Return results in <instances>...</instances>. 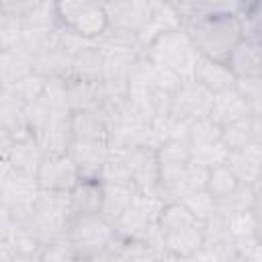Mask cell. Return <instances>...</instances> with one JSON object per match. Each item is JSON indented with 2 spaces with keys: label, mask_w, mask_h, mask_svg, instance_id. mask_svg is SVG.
Wrapping results in <instances>:
<instances>
[{
  "label": "cell",
  "mask_w": 262,
  "mask_h": 262,
  "mask_svg": "<svg viewBox=\"0 0 262 262\" xmlns=\"http://www.w3.org/2000/svg\"><path fill=\"white\" fill-rule=\"evenodd\" d=\"M192 39L201 55L227 61L233 47L244 39V27L239 14H223L182 27Z\"/></svg>",
  "instance_id": "obj_1"
},
{
  "label": "cell",
  "mask_w": 262,
  "mask_h": 262,
  "mask_svg": "<svg viewBox=\"0 0 262 262\" xmlns=\"http://www.w3.org/2000/svg\"><path fill=\"white\" fill-rule=\"evenodd\" d=\"M145 55L154 63L172 70L182 80H194L199 51L184 29H174L158 35L145 47Z\"/></svg>",
  "instance_id": "obj_2"
},
{
  "label": "cell",
  "mask_w": 262,
  "mask_h": 262,
  "mask_svg": "<svg viewBox=\"0 0 262 262\" xmlns=\"http://www.w3.org/2000/svg\"><path fill=\"white\" fill-rule=\"evenodd\" d=\"M72 219H74V211L70 203V192L41 188L35 209L29 217V225L41 237V242L47 244L49 239L68 233Z\"/></svg>",
  "instance_id": "obj_3"
},
{
  "label": "cell",
  "mask_w": 262,
  "mask_h": 262,
  "mask_svg": "<svg viewBox=\"0 0 262 262\" xmlns=\"http://www.w3.org/2000/svg\"><path fill=\"white\" fill-rule=\"evenodd\" d=\"M39 192H41V186H39L37 174L16 170L2 160V170H0V209L2 211L18 219H27L35 209Z\"/></svg>",
  "instance_id": "obj_4"
},
{
  "label": "cell",
  "mask_w": 262,
  "mask_h": 262,
  "mask_svg": "<svg viewBox=\"0 0 262 262\" xmlns=\"http://www.w3.org/2000/svg\"><path fill=\"white\" fill-rule=\"evenodd\" d=\"M68 235L72 237L80 260H104V254L119 237L115 225L102 213L74 217Z\"/></svg>",
  "instance_id": "obj_5"
},
{
  "label": "cell",
  "mask_w": 262,
  "mask_h": 262,
  "mask_svg": "<svg viewBox=\"0 0 262 262\" xmlns=\"http://www.w3.org/2000/svg\"><path fill=\"white\" fill-rule=\"evenodd\" d=\"M57 16L66 27L92 39L108 27V14L100 0H57Z\"/></svg>",
  "instance_id": "obj_6"
},
{
  "label": "cell",
  "mask_w": 262,
  "mask_h": 262,
  "mask_svg": "<svg viewBox=\"0 0 262 262\" xmlns=\"http://www.w3.org/2000/svg\"><path fill=\"white\" fill-rule=\"evenodd\" d=\"M213 92L205 88L196 80H184L180 88L172 94V104H170V115L180 121H196L203 117L211 115L213 108Z\"/></svg>",
  "instance_id": "obj_7"
},
{
  "label": "cell",
  "mask_w": 262,
  "mask_h": 262,
  "mask_svg": "<svg viewBox=\"0 0 262 262\" xmlns=\"http://www.w3.org/2000/svg\"><path fill=\"white\" fill-rule=\"evenodd\" d=\"M37 180H39V186L45 190L70 192L82 178L74 158L68 151L59 156H45L41 166L37 168Z\"/></svg>",
  "instance_id": "obj_8"
},
{
  "label": "cell",
  "mask_w": 262,
  "mask_h": 262,
  "mask_svg": "<svg viewBox=\"0 0 262 262\" xmlns=\"http://www.w3.org/2000/svg\"><path fill=\"white\" fill-rule=\"evenodd\" d=\"M127 168L131 182L135 184L137 190L143 192H160V160H158V149L137 145L127 151ZM164 196V194H162Z\"/></svg>",
  "instance_id": "obj_9"
},
{
  "label": "cell",
  "mask_w": 262,
  "mask_h": 262,
  "mask_svg": "<svg viewBox=\"0 0 262 262\" xmlns=\"http://www.w3.org/2000/svg\"><path fill=\"white\" fill-rule=\"evenodd\" d=\"M82 180H100L108 158V141L104 139H74L70 147Z\"/></svg>",
  "instance_id": "obj_10"
},
{
  "label": "cell",
  "mask_w": 262,
  "mask_h": 262,
  "mask_svg": "<svg viewBox=\"0 0 262 262\" xmlns=\"http://www.w3.org/2000/svg\"><path fill=\"white\" fill-rule=\"evenodd\" d=\"M96 47L104 57H119V59H131L135 61L139 55L145 53V47L137 33L119 29L108 25L96 39Z\"/></svg>",
  "instance_id": "obj_11"
},
{
  "label": "cell",
  "mask_w": 262,
  "mask_h": 262,
  "mask_svg": "<svg viewBox=\"0 0 262 262\" xmlns=\"http://www.w3.org/2000/svg\"><path fill=\"white\" fill-rule=\"evenodd\" d=\"M0 154L2 160L8 162L12 168L31 174H37V168L45 158L35 135H27L23 139H10L6 135H0Z\"/></svg>",
  "instance_id": "obj_12"
},
{
  "label": "cell",
  "mask_w": 262,
  "mask_h": 262,
  "mask_svg": "<svg viewBox=\"0 0 262 262\" xmlns=\"http://www.w3.org/2000/svg\"><path fill=\"white\" fill-rule=\"evenodd\" d=\"M229 170L239 182L260 188L262 186V143L250 141L239 149H231L227 158Z\"/></svg>",
  "instance_id": "obj_13"
},
{
  "label": "cell",
  "mask_w": 262,
  "mask_h": 262,
  "mask_svg": "<svg viewBox=\"0 0 262 262\" xmlns=\"http://www.w3.org/2000/svg\"><path fill=\"white\" fill-rule=\"evenodd\" d=\"M104 8L108 14V25L133 31L137 35L145 29L154 12L141 0H106Z\"/></svg>",
  "instance_id": "obj_14"
},
{
  "label": "cell",
  "mask_w": 262,
  "mask_h": 262,
  "mask_svg": "<svg viewBox=\"0 0 262 262\" xmlns=\"http://www.w3.org/2000/svg\"><path fill=\"white\" fill-rule=\"evenodd\" d=\"M182 27L213 18V16H223V14H242L244 6L239 0H174Z\"/></svg>",
  "instance_id": "obj_15"
},
{
  "label": "cell",
  "mask_w": 262,
  "mask_h": 262,
  "mask_svg": "<svg viewBox=\"0 0 262 262\" xmlns=\"http://www.w3.org/2000/svg\"><path fill=\"white\" fill-rule=\"evenodd\" d=\"M0 135L10 139H23L33 135L29 119H27V104L8 90L0 88Z\"/></svg>",
  "instance_id": "obj_16"
},
{
  "label": "cell",
  "mask_w": 262,
  "mask_h": 262,
  "mask_svg": "<svg viewBox=\"0 0 262 262\" xmlns=\"http://www.w3.org/2000/svg\"><path fill=\"white\" fill-rule=\"evenodd\" d=\"M235 78H262V41L244 37L227 57Z\"/></svg>",
  "instance_id": "obj_17"
},
{
  "label": "cell",
  "mask_w": 262,
  "mask_h": 262,
  "mask_svg": "<svg viewBox=\"0 0 262 262\" xmlns=\"http://www.w3.org/2000/svg\"><path fill=\"white\" fill-rule=\"evenodd\" d=\"M254 111H252V104L242 96V92L231 86L227 90H221V92H215L213 96V108H211V117L223 127L227 123H233V121H239L244 117H250Z\"/></svg>",
  "instance_id": "obj_18"
},
{
  "label": "cell",
  "mask_w": 262,
  "mask_h": 262,
  "mask_svg": "<svg viewBox=\"0 0 262 262\" xmlns=\"http://www.w3.org/2000/svg\"><path fill=\"white\" fill-rule=\"evenodd\" d=\"M39 147L43 149L45 156H59V154H68L74 141V133H72V117L66 119H53L51 123H47L43 129L33 133Z\"/></svg>",
  "instance_id": "obj_19"
},
{
  "label": "cell",
  "mask_w": 262,
  "mask_h": 262,
  "mask_svg": "<svg viewBox=\"0 0 262 262\" xmlns=\"http://www.w3.org/2000/svg\"><path fill=\"white\" fill-rule=\"evenodd\" d=\"M194 80L201 82L205 88H209L213 94L227 90L231 86H235V74L231 72V68L227 66V61H219L207 55L199 53L196 59V68H194Z\"/></svg>",
  "instance_id": "obj_20"
},
{
  "label": "cell",
  "mask_w": 262,
  "mask_h": 262,
  "mask_svg": "<svg viewBox=\"0 0 262 262\" xmlns=\"http://www.w3.org/2000/svg\"><path fill=\"white\" fill-rule=\"evenodd\" d=\"M205 244L203 223H192L182 229L164 231V248L172 254V258H192Z\"/></svg>",
  "instance_id": "obj_21"
},
{
  "label": "cell",
  "mask_w": 262,
  "mask_h": 262,
  "mask_svg": "<svg viewBox=\"0 0 262 262\" xmlns=\"http://www.w3.org/2000/svg\"><path fill=\"white\" fill-rule=\"evenodd\" d=\"M68 100L72 111H92L102 108L104 88L100 80H66Z\"/></svg>",
  "instance_id": "obj_22"
},
{
  "label": "cell",
  "mask_w": 262,
  "mask_h": 262,
  "mask_svg": "<svg viewBox=\"0 0 262 262\" xmlns=\"http://www.w3.org/2000/svg\"><path fill=\"white\" fill-rule=\"evenodd\" d=\"M102 192H104V196H102L100 213L111 223H115L131 207L137 188L131 182H102Z\"/></svg>",
  "instance_id": "obj_23"
},
{
  "label": "cell",
  "mask_w": 262,
  "mask_h": 262,
  "mask_svg": "<svg viewBox=\"0 0 262 262\" xmlns=\"http://www.w3.org/2000/svg\"><path fill=\"white\" fill-rule=\"evenodd\" d=\"M33 72V57L27 51L20 47L0 49V88L12 86Z\"/></svg>",
  "instance_id": "obj_24"
},
{
  "label": "cell",
  "mask_w": 262,
  "mask_h": 262,
  "mask_svg": "<svg viewBox=\"0 0 262 262\" xmlns=\"http://www.w3.org/2000/svg\"><path fill=\"white\" fill-rule=\"evenodd\" d=\"M74 139H108V117L102 108L72 113Z\"/></svg>",
  "instance_id": "obj_25"
},
{
  "label": "cell",
  "mask_w": 262,
  "mask_h": 262,
  "mask_svg": "<svg viewBox=\"0 0 262 262\" xmlns=\"http://www.w3.org/2000/svg\"><path fill=\"white\" fill-rule=\"evenodd\" d=\"M102 180H80L70 190V203L74 217L78 215H96L102 211Z\"/></svg>",
  "instance_id": "obj_26"
},
{
  "label": "cell",
  "mask_w": 262,
  "mask_h": 262,
  "mask_svg": "<svg viewBox=\"0 0 262 262\" xmlns=\"http://www.w3.org/2000/svg\"><path fill=\"white\" fill-rule=\"evenodd\" d=\"M102 66H104V57L94 41L92 45H88L82 51H78L76 55H72L70 72H68L66 80H100Z\"/></svg>",
  "instance_id": "obj_27"
},
{
  "label": "cell",
  "mask_w": 262,
  "mask_h": 262,
  "mask_svg": "<svg viewBox=\"0 0 262 262\" xmlns=\"http://www.w3.org/2000/svg\"><path fill=\"white\" fill-rule=\"evenodd\" d=\"M174 29H182V20H180V14H178L174 0H166L162 6H158L151 12V18L145 25V29L139 33V39H141L143 47H147L158 35L174 31Z\"/></svg>",
  "instance_id": "obj_28"
},
{
  "label": "cell",
  "mask_w": 262,
  "mask_h": 262,
  "mask_svg": "<svg viewBox=\"0 0 262 262\" xmlns=\"http://www.w3.org/2000/svg\"><path fill=\"white\" fill-rule=\"evenodd\" d=\"M190 149V160L207 170L217 168L227 164V158L231 154V149L223 143V139H211V141H201V143H192L188 145Z\"/></svg>",
  "instance_id": "obj_29"
},
{
  "label": "cell",
  "mask_w": 262,
  "mask_h": 262,
  "mask_svg": "<svg viewBox=\"0 0 262 262\" xmlns=\"http://www.w3.org/2000/svg\"><path fill=\"white\" fill-rule=\"evenodd\" d=\"M178 201H180V203L192 213V217H194L196 221H201V223H205L207 219H211V217H215V215L219 213V203H217V199H215L207 188L192 190V192L180 196Z\"/></svg>",
  "instance_id": "obj_30"
},
{
  "label": "cell",
  "mask_w": 262,
  "mask_h": 262,
  "mask_svg": "<svg viewBox=\"0 0 262 262\" xmlns=\"http://www.w3.org/2000/svg\"><path fill=\"white\" fill-rule=\"evenodd\" d=\"M237 186H239V180H237V176L229 170V166H227V164H223V166H217V168H211V170H209L207 190L217 199V203H219V201H223V199H227V196H229Z\"/></svg>",
  "instance_id": "obj_31"
},
{
  "label": "cell",
  "mask_w": 262,
  "mask_h": 262,
  "mask_svg": "<svg viewBox=\"0 0 262 262\" xmlns=\"http://www.w3.org/2000/svg\"><path fill=\"white\" fill-rule=\"evenodd\" d=\"M47 82H49V78H47V76H43V74H39V72H33V74L25 76L23 80H18L16 84L6 86V88H2V90L12 92V94H14V96H18L25 104H29V102H33L35 98H39V96L45 92Z\"/></svg>",
  "instance_id": "obj_32"
},
{
  "label": "cell",
  "mask_w": 262,
  "mask_h": 262,
  "mask_svg": "<svg viewBox=\"0 0 262 262\" xmlns=\"http://www.w3.org/2000/svg\"><path fill=\"white\" fill-rule=\"evenodd\" d=\"M256 192H258L256 186H250V184L239 182V186L227 199L219 201V215H231V213H237V211L254 209Z\"/></svg>",
  "instance_id": "obj_33"
},
{
  "label": "cell",
  "mask_w": 262,
  "mask_h": 262,
  "mask_svg": "<svg viewBox=\"0 0 262 262\" xmlns=\"http://www.w3.org/2000/svg\"><path fill=\"white\" fill-rule=\"evenodd\" d=\"M221 139L229 149H239L246 143L254 141V133H252V115L244 117L239 121L227 123L221 127Z\"/></svg>",
  "instance_id": "obj_34"
},
{
  "label": "cell",
  "mask_w": 262,
  "mask_h": 262,
  "mask_svg": "<svg viewBox=\"0 0 262 262\" xmlns=\"http://www.w3.org/2000/svg\"><path fill=\"white\" fill-rule=\"evenodd\" d=\"M66 260H80L78 250L68 233L49 239L43 246V254H41V262H66Z\"/></svg>",
  "instance_id": "obj_35"
},
{
  "label": "cell",
  "mask_w": 262,
  "mask_h": 262,
  "mask_svg": "<svg viewBox=\"0 0 262 262\" xmlns=\"http://www.w3.org/2000/svg\"><path fill=\"white\" fill-rule=\"evenodd\" d=\"M192 223H199L192 213L180 203V201H170L164 211H162V217H160V227L162 231H174V229H182V227H188Z\"/></svg>",
  "instance_id": "obj_36"
},
{
  "label": "cell",
  "mask_w": 262,
  "mask_h": 262,
  "mask_svg": "<svg viewBox=\"0 0 262 262\" xmlns=\"http://www.w3.org/2000/svg\"><path fill=\"white\" fill-rule=\"evenodd\" d=\"M227 219V229H229V235L231 237H250V235H256L258 229H260V223L254 215L252 209L248 211H237V213H231V215H225Z\"/></svg>",
  "instance_id": "obj_37"
},
{
  "label": "cell",
  "mask_w": 262,
  "mask_h": 262,
  "mask_svg": "<svg viewBox=\"0 0 262 262\" xmlns=\"http://www.w3.org/2000/svg\"><path fill=\"white\" fill-rule=\"evenodd\" d=\"M23 37V20L16 16L0 14V49L18 47Z\"/></svg>",
  "instance_id": "obj_38"
},
{
  "label": "cell",
  "mask_w": 262,
  "mask_h": 262,
  "mask_svg": "<svg viewBox=\"0 0 262 262\" xmlns=\"http://www.w3.org/2000/svg\"><path fill=\"white\" fill-rule=\"evenodd\" d=\"M239 16H242V27H244V37L262 41V0L256 2L252 8L244 10Z\"/></svg>",
  "instance_id": "obj_39"
},
{
  "label": "cell",
  "mask_w": 262,
  "mask_h": 262,
  "mask_svg": "<svg viewBox=\"0 0 262 262\" xmlns=\"http://www.w3.org/2000/svg\"><path fill=\"white\" fill-rule=\"evenodd\" d=\"M235 88L252 104V111H258L262 106V78H237Z\"/></svg>",
  "instance_id": "obj_40"
},
{
  "label": "cell",
  "mask_w": 262,
  "mask_h": 262,
  "mask_svg": "<svg viewBox=\"0 0 262 262\" xmlns=\"http://www.w3.org/2000/svg\"><path fill=\"white\" fill-rule=\"evenodd\" d=\"M47 0H0V14L25 18L27 14H31L35 8H39Z\"/></svg>",
  "instance_id": "obj_41"
},
{
  "label": "cell",
  "mask_w": 262,
  "mask_h": 262,
  "mask_svg": "<svg viewBox=\"0 0 262 262\" xmlns=\"http://www.w3.org/2000/svg\"><path fill=\"white\" fill-rule=\"evenodd\" d=\"M252 133H254V141L262 143V106L252 113Z\"/></svg>",
  "instance_id": "obj_42"
},
{
  "label": "cell",
  "mask_w": 262,
  "mask_h": 262,
  "mask_svg": "<svg viewBox=\"0 0 262 262\" xmlns=\"http://www.w3.org/2000/svg\"><path fill=\"white\" fill-rule=\"evenodd\" d=\"M252 211H254V215H256V219H258V223L262 227V186L256 192V203H254V209Z\"/></svg>",
  "instance_id": "obj_43"
},
{
  "label": "cell",
  "mask_w": 262,
  "mask_h": 262,
  "mask_svg": "<svg viewBox=\"0 0 262 262\" xmlns=\"http://www.w3.org/2000/svg\"><path fill=\"white\" fill-rule=\"evenodd\" d=\"M141 2H143L145 6H149L151 10H156V8H158V6H162L166 0H141Z\"/></svg>",
  "instance_id": "obj_44"
},
{
  "label": "cell",
  "mask_w": 262,
  "mask_h": 262,
  "mask_svg": "<svg viewBox=\"0 0 262 262\" xmlns=\"http://www.w3.org/2000/svg\"><path fill=\"white\" fill-rule=\"evenodd\" d=\"M242 2V6H244V10H248V8H252L256 2H260V0H239Z\"/></svg>",
  "instance_id": "obj_45"
},
{
  "label": "cell",
  "mask_w": 262,
  "mask_h": 262,
  "mask_svg": "<svg viewBox=\"0 0 262 262\" xmlns=\"http://www.w3.org/2000/svg\"><path fill=\"white\" fill-rule=\"evenodd\" d=\"M100 2H106V0H100Z\"/></svg>",
  "instance_id": "obj_46"
}]
</instances>
